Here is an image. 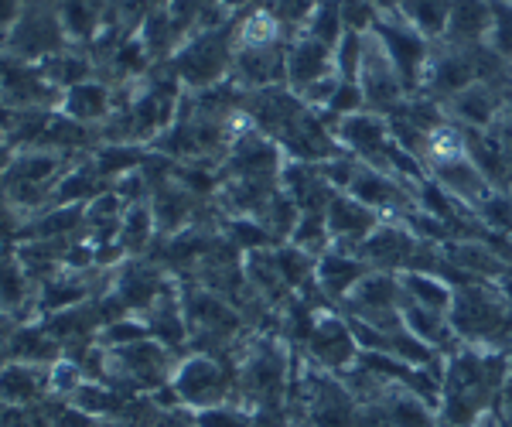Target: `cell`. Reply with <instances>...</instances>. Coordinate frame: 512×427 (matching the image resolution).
<instances>
[{
	"mask_svg": "<svg viewBox=\"0 0 512 427\" xmlns=\"http://www.w3.org/2000/svg\"><path fill=\"white\" fill-rule=\"evenodd\" d=\"M451 332L468 349L506 352L512 346V305L509 294L495 291L489 281H468L454 287L448 311Z\"/></svg>",
	"mask_w": 512,
	"mask_h": 427,
	"instance_id": "1",
	"label": "cell"
},
{
	"mask_svg": "<svg viewBox=\"0 0 512 427\" xmlns=\"http://www.w3.org/2000/svg\"><path fill=\"white\" fill-rule=\"evenodd\" d=\"M171 387H175L178 400L192 410H209L222 407L233 393V373H226V366L216 356L195 352L185 363L175 366L171 373Z\"/></svg>",
	"mask_w": 512,
	"mask_h": 427,
	"instance_id": "2",
	"label": "cell"
},
{
	"mask_svg": "<svg viewBox=\"0 0 512 427\" xmlns=\"http://www.w3.org/2000/svg\"><path fill=\"white\" fill-rule=\"evenodd\" d=\"M304 352H308V366L321 369V373L342 376L345 369H352L359 363V342H355L349 318L318 311L315 328H311L308 342H304Z\"/></svg>",
	"mask_w": 512,
	"mask_h": 427,
	"instance_id": "3",
	"label": "cell"
},
{
	"mask_svg": "<svg viewBox=\"0 0 512 427\" xmlns=\"http://www.w3.org/2000/svg\"><path fill=\"white\" fill-rule=\"evenodd\" d=\"M229 65H233L229 31L212 28V31H202L195 41H188L175 55V76L185 82V86L209 89V86H219V79L226 76Z\"/></svg>",
	"mask_w": 512,
	"mask_h": 427,
	"instance_id": "4",
	"label": "cell"
},
{
	"mask_svg": "<svg viewBox=\"0 0 512 427\" xmlns=\"http://www.w3.org/2000/svg\"><path fill=\"white\" fill-rule=\"evenodd\" d=\"M65 31L59 24V14L48 11H31L24 7L21 21L14 24V31L7 35V48H11L14 59L21 62H38V59H52V55L62 52Z\"/></svg>",
	"mask_w": 512,
	"mask_h": 427,
	"instance_id": "5",
	"label": "cell"
},
{
	"mask_svg": "<svg viewBox=\"0 0 512 427\" xmlns=\"http://www.w3.org/2000/svg\"><path fill=\"white\" fill-rule=\"evenodd\" d=\"M424 240L410 233L403 223H379V229L359 246V257L366 260L369 270H386V274H403L414 267V257L420 253Z\"/></svg>",
	"mask_w": 512,
	"mask_h": 427,
	"instance_id": "6",
	"label": "cell"
},
{
	"mask_svg": "<svg viewBox=\"0 0 512 427\" xmlns=\"http://www.w3.org/2000/svg\"><path fill=\"white\" fill-rule=\"evenodd\" d=\"M325 219H328V233H332L335 246L345 253H359V246L376 233L379 223H383L379 212L362 205L359 199H352V195H335Z\"/></svg>",
	"mask_w": 512,
	"mask_h": 427,
	"instance_id": "7",
	"label": "cell"
},
{
	"mask_svg": "<svg viewBox=\"0 0 512 427\" xmlns=\"http://www.w3.org/2000/svg\"><path fill=\"white\" fill-rule=\"evenodd\" d=\"M379 41H383L386 55L393 59L396 72H400L407 93H414L420 86V76L427 69V41L420 38V31H414L410 24H376Z\"/></svg>",
	"mask_w": 512,
	"mask_h": 427,
	"instance_id": "8",
	"label": "cell"
},
{
	"mask_svg": "<svg viewBox=\"0 0 512 427\" xmlns=\"http://www.w3.org/2000/svg\"><path fill=\"white\" fill-rule=\"evenodd\" d=\"M328 76H338L335 52L328 45H321L315 38H301L287 48V86H291L297 96H304L315 82Z\"/></svg>",
	"mask_w": 512,
	"mask_h": 427,
	"instance_id": "9",
	"label": "cell"
},
{
	"mask_svg": "<svg viewBox=\"0 0 512 427\" xmlns=\"http://www.w3.org/2000/svg\"><path fill=\"white\" fill-rule=\"evenodd\" d=\"M369 274V264L359 257V253H345L332 246V250L325 253V257H318L315 264V284L318 291L325 294V298H332L342 305L345 298L355 291V284L362 281V277Z\"/></svg>",
	"mask_w": 512,
	"mask_h": 427,
	"instance_id": "10",
	"label": "cell"
},
{
	"mask_svg": "<svg viewBox=\"0 0 512 427\" xmlns=\"http://www.w3.org/2000/svg\"><path fill=\"white\" fill-rule=\"evenodd\" d=\"M448 113L465 130H485L502 117V96L495 93L489 82H475V86L461 89L458 96H451Z\"/></svg>",
	"mask_w": 512,
	"mask_h": 427,
	"instance_id": "11",
	"label": "cell"
},
{
	"mask_svg": "<svg viewBox=\"0 0 512 427\" xmlns=\"http://www.w3.org/2000/svg\"><path fill=\"white\" fill-rule=\"evenodd\" d=\"M492 11L485 0H451V18H448V35L451 45L458 48H478L485 31L492 28Z\"/></svg>",
	"mask_w": 512,
	"mask_h": 427,
	"instance_id": "12",
	"label": "cell"
},
{
	"mask_svg": "<svg viewBox=\"0 0 512 427\" xmlns=\"http://www.w3.org/2000/svg\"><path fill=\"white\" fill-rule=\"evenodd\" d=\"M113 110V100H110V89L103 82H79V86H69L65 89V100H62V113L76 123H96V120H106Z\"/></svg>",
	"mask_w": 512,
	"mask_h": 427,
	"instance_id": "13",
	"label": "cell"
},
{
	"mask_svg": "<svg viewBox=\"0 0 512 427\" xmlns=\"http://www.w3.org/2000/svg\"><path fill=\"white\" fill-rule=\"evenodd\" d=\"M396 277H400V287H403V301H414V305L441 311V315L451 311L454 284H448L444 277L424 274V270H403V274H396Z\"/></svg>",
	"mask_w": 512,
	"mask_h": 427,
	"instance_id": "14",
	"label": "cell"
},
{
	"mask_svg": "<svg viewBox=\"0 0 512 427\" xmlns=\"http://www.w3.org/2000/svg\"><path fill=\"white\" fill-rule=\"evenodd\" d=\"M379 404H383L393 427H441L437 410L427 400H420L417 393H410L407 387H393Z\"/></svg>",
	"mask_w": 512,
	"mask_h": 427,
	"instance_id": "15",
	"label": "cell"
},
{
	"mask_svg": "<svg viewBox=\"0 0 512 427\" xmlns=\"http://www.w3.org/2000/svg\"><path fill=\"white\" fill-rule=\"evenodd\" d=\"M158 233V223H154V212L147 202H134L127 212H123V223H120V233H117V243L120 250L127 253H140L147 243H151V236Z\"/></svg>",
	"mask_w": 512,
	"mask_h": 427,
	"instance_id": "16",
	"label": "cell"
},
{
	"mask_svg": "<svg viewBox=\"0 0 512 427\" xmlns=\"http://www.w3.org/2000/svg\"><path fill=\"white\" fill-rule=\"evenodd\" d=\"M103 18V7L99 0H62L59 7V24L65 31V38H93Z\"/></svg>",
	"mask_w": 512,
	"mask_h": 427,
	"instance_id": "17",
	"label": "cell"
},
{
	"mask_svg": "<svg viewBox=\"0 0 512 427\" xmlns=\"http://www.w3.org/2000/svg\"><path fill=\"white\" fill-rule=\"evenodd\" d=\"M403 14L410 18V28L434 38L448 31L451 0H403Z\"/></svg>",
	"mask_w": 512,
	"mask_h": 427,
	"instance_id": "18",
	"label": "cell"
},
{
	"mask_svg": "<svg viewBox=\"0 0 512 427\" xmlns=\"http://www.w3.org/2000/svg\"><path fill=\"white\" fill-rule=\"evenodd\" d=\"M38 393V373L28 366H11L0 369V400L7 404H28Z\"/></svg>",
	"mask_w": 512,
	"mask_h": 427,
	"instance_id": "19",
	"label": "cell"
},
{
	"mask_svg": "<svg viewBox=\"0 0 512 427\" xmlns=\"http://www.w3.org/2000/svg\"><path fill=\"white\" fill-rule=\"evenodd\" d=\"M24 298H28V291H24L21 267L4 257V264H0V308L14 311L18 305H24Z\"/></svg>",
	"mask_w": 512,
	"mask_h": 427,
	"instance_id": "20",
	"label": "cell"
},
{
	"mask_svg": "<svg viewBox=\"0 0 512 427\" xmlns=\"http://www.w3.org/2000/svg\"><path fill=\"white\" fill-rule=\"evenodd\" d=\"M192 424L195 427H256L253 417H246L243 410H233L229 404L209 407V410H195Z\"/></svg>",
	"mask_w": 512,
	"mask_h": 427,
	"instance_id": "21",
	"label": "cell"
},
{
	"mask_svg": "<svg viewBox=\"0 0 512 427\" xmlns=\"http://www.w3.org/2000/svg\"><path fill=\"white\" fill-rule=\"evenodd\" d=\"M48 380H52V387L65 393V397H76L79 387L86 383V373H82V366L72 363V359H59V363L52 366V376H48Z\"/></svg>",
	"mask_w": 512,
	"mask_h": 427,
	"instance_id": "22",
	"label": "cell"
},
{
	"mask_svg": "<svg viewBox=\"0 0 512 427\" xmlns=\"http://www.w3.org/2000/svg\"><path fill=\"white\" fill-rule=\"evenodd\" d=\"M86 298V287L82 284H72V281H55L52 287H48L45 294H41V305L45 308H72V305H79V301Z\"/></svg>",
	"mask_w": 512,
	"mask_h": 427,
	"instance_id": "23",
	"label": "cell"
},
{
	"mask_svg": "<svg viewBox=\"0 0 512 427\" xmlns=\"http://www.w3.org/2000/svg\"><path fill=\"white\" fill-rule=\"evenodd\" d=\"M338 14H342V24H349V31L369 28L376 18V11H373L369 0H338Z\"/></svg>",
	"mask_w": 512,
	"mask_h": 427,
	"instance_id": "24",
	"label": "cell"
},
{
	"mask_svg": "<svg viewBox=\"0 0 512 427\" xmlns=\"http://www.w3.org/2000/svg\"><path fill=\"white\" fill-rule=\"evenodd\" d=\"M24 14V0H0V41H7V35L14 31V24Z\"/></svg>",
	"mask_w": 512,
	"mask_h": 427,
	"instance_id": "25",
	"label": "cell"
},
{
	"mask_svg": "<svg viewBox=\"0 0 512 427\" xmlns=\"http://www.w3.org/2000/svg\"><path fill=\"white\" fill-rule=\"evenodd\" d=\"M502 117H506V123H512V89L502 93Z\"/></svg>",
	"mask_w": 512,
	"mask_h": 427,
	"instance_id": "26",
	"label": "cell"
},
{
	"mask_svg": "<svg viewBox=\"0 0 512 427\" xmlns=\"http://www.w3.org/2000/svg\"><path fill=\"white\" fill-rule=\"evenodd\" d=\"M151 4H158V7H168V4H175V0H151Z\"/></svg>",
	"mask_w": 512,
	"mask_h": 427,
	"instance_id": "27",
	"label": "cell"
}]
</instances>
